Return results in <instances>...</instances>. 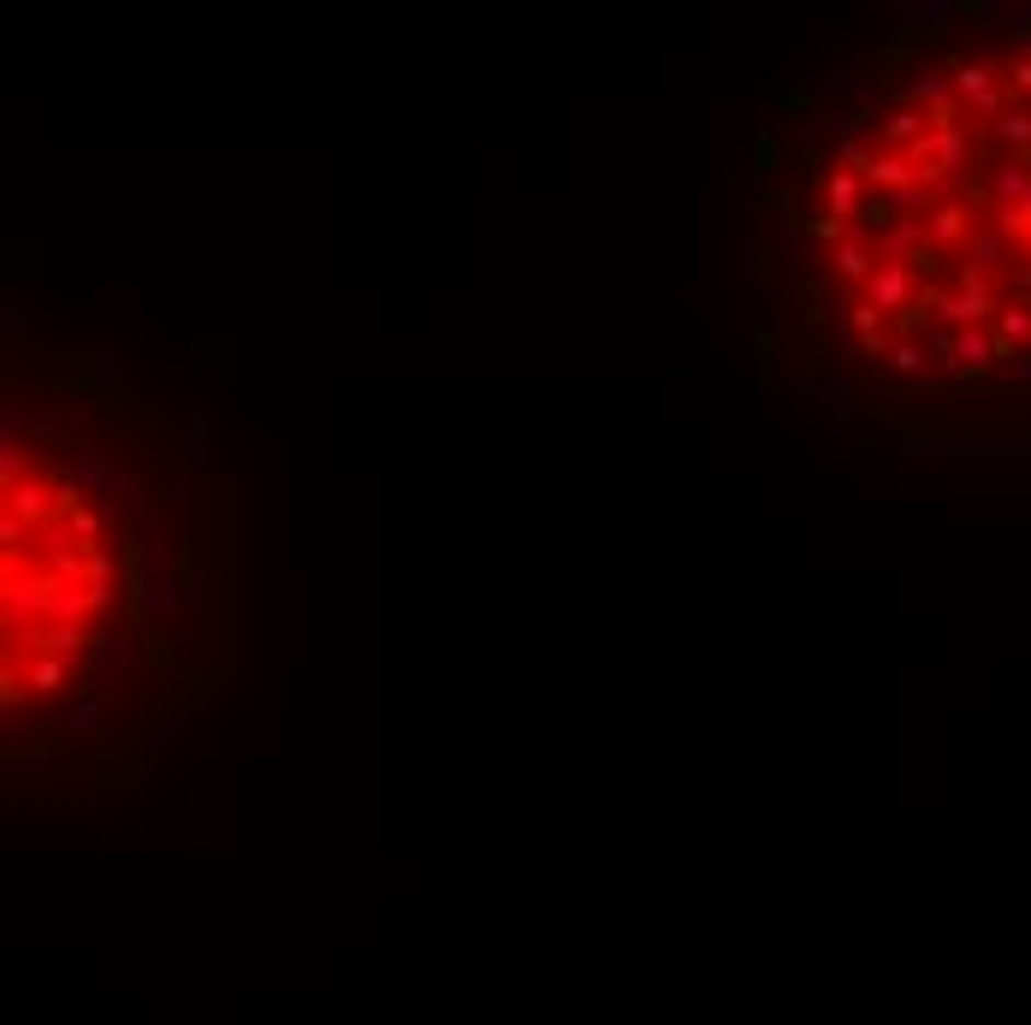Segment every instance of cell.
Here are the masks:
<instances>
[{"mask_svg": "<svg viewBox=\"0 0 1031 1025\" xmlns=\"http://www.w3.org/2000/svg\"><path fill=\"white\" fill-rule=\"evenodd\" d=\"M66 522H71V534H78V546H83V551L101 546V504H78Z\"/></svg>", "mask_w": 1031, "mask_h": 1025, "instance_id": "obj_21", "label": "cell"}, {"mask_svg": "<svg viewBox=\"0 0 1031 1025\" xmlns=\"http://www.w3.org/2000/svg\"><path fill=\"white\" fill-rule=\"evenodd\" d=\"M1008 374H1013V379H1026V386H1031V350H1020V356L1008 362Z\"/></svg>", "mask_w": 1031, "mask_h": 1025, "instance_id": "obj_27", "label": "cell"}, {"mask_svg": "<svg viewBox=\"0 0 1031 1025\" xmlns=\"http://www.w3.org/2000/svg\"><path fill=\"white\" fill-rule=\"evenodd\" d=\"M902 12L913 19V36H919V42L949 36V19H961V7H949V0H907Z\"/></svg>", "mask_w": 1031, "mask_h": 1025, "instance_id": "obj_11", "label": "cell"}, {"mask_svg": "<svg viewBox=\"0 0 1031 1025\" xmlns=\"http://www.w3.org/2000/svg\"><path fill=\"white\" fill-rule=\"evenodd\" d=\"M925 243H931L925 219H895V226H883V231H878V261H913Z\"/></svg>", "mask_w": 1031, "mask_h": 1025, "instance_id": "obj_9", "label": "cell"}, {"mask_svg": "<svg viewBox=\"0 0 1031 1025\" xmlns=\"http://www.w3.org/2000/svg\"><path fill=\"white\" fill-rule=\"evenodd\" d=\"M142 640H149V647H142V658H149L154 670H172V664H179V647H172V635H167V628H149Z\"/></svg>", "mask_w": 1031, "mask_h": 1025, "instance_id": "obj_23", "label": "cell"}, {"mask_svg": "<svg viewBox=\"0 0 1031 1025\" xmlns=\"http://www.w3.org/2000/svg\"><path fill=\"white\" fill-rule=\"evenodd\" d=\"M984 184H990V214L996 208H1026V202H1031V167H1026L1020 155L996 160V167L984 172Z\"/></svg>", "mask_w": 1031, "mask_h": 1025, "instance_id": "obj_5", "label": "cell"}, {"mask_svg": "<svg viewBox=\"0 0 1031 1025\" xmlns=\"http://www.w3.org/2000/svg\"><path fill=\"white\" fill-rule=\"evenodd\" d=\"M83 676H90V670L71 664V658H60V652H31L24 658V687H31V694H60V687L83 682Z\"/></svg>", "mask_w": 1031, "mask_h": 1025, "instance_id": "obj_6", "label": "cell"}, {"mask_svg": "<svg viewBox=\"0 0 1031 1025\" xmlns=\"http://www.w3.org/2000/svg\"><path fill=\"white\" fill-rule=\"evenodd\" d=\"M866 184L890 196V190H902V184H919V172H913V160H907V155H895V149H878V160H871V167H866Z\"/></svg>", "mask_w": 1031, "mask_h": 1025, "instance_id": "obj_13", "label": "cell"}, {"mask_svg": "<svg viewBox=\"0 0 1031 1025\" xmlns=\"http://www.w3.org/2000/svg\"><path fill=\"white\" fill-rule=\"evenodd\" d=\"M925 137H931V119H925L919 107H907V101L878 119V143H883V149H895V155H907L913 143H925Z\"/></svg>", "mask_w": 1031, "mask_h": 1025, "instance_id": "obj_7", "label": "cell"}, {"mask_svg": "<svg viewBox=\"0 0 1031 1025\" xmlns=\"http://www.w3.org/2000/svg\"><path fill=\"white\" fill-rule=\"evenodd\" d=\"M71 480H78L83 492H95V498L119 492V468L101 457V451H90V445H83V451H78V463H71Z\"/></svg>", "mask_w": 1031, "mask_h": 1025, "instance_id": "obj_10", "label": "cell"}, {"mask_svg": "<svg viewBox=\"0 0 1031 1025\" xmlns=\"http://www.w3.org/2000/svg\"><path fill=\"white\" fill-rule=\"evenodd\" d=\"M990 137H996V143H1008L1013 155H1031V113H1026V101H1020L1013 113H1001V119L990 125Z\"/></svg>", "mask_w": 1031, "mask_h": 1025, "instance_id": "obj_18", "label": "cell"}, {"mask_svg": "<svg viewBox=\"0 0 1031 1025\" xmlns=\"http://www.w3.org/2000/svg\"><path fill=\"white\" fill-rule=\"evenodd\" d=\"M925 231H931L937 249L966 243V238H972V208H961V202H937V214L925 219Z\"/></svg>", "mask_w": 1031, "mask_h": 1025, "instance_id": "obj_12", "label": "cell"}, {"mask_svg": "<svg viewBox=\"0 0 1031 1025\" xmlns=\"http://www.w3.org/2000/svg\"><path fill=\"white\" fill-rule=\"evenodd\" d=\"M7 510L19 522H31V528H42V522H54L60 516V492H54V480H19V487H7Z\"/></svg>", "mask_w": 1031, "mask_h": 1025, "instance_id": "obj_4", "label": "cell"}, {"mask_svg": "<svg viewBox=\"0 0 1031 1025\" xmlns=\"http://www.w3.org/2000/svg\"><path fill=\"white\" fill-rule=\"evenodd\" d=\"M1008 90L1020 95V101L1031 95V60H1013V66H1008Z\"/></svg>", "mask_w": 1031, "mask_h": 1025, "instance_id": "obj_26", "label": "cell"}, {"mask_svg": "<svg viewBox=\"0 0 1031 1025\" xmlns=\"http://www.w3.org/2000/svg\"><path fill=\"white\" fill-rule=\"evenodd\" d=\"M878 196H883V190H878ZM883 202H890L895 219H931L937 214V190L931 184H902V190H890Z\"/></svg>", "mask_w": 1031, "mask_h": 1025, "instance_id": "obj_14", "label": "cell"}, {"mask_svg": "<svg viewBox=\"0 0 1031 1025\" xmlns=\"http://www.w3.org/2000/svg\"><path fill=\"white\" fill-rule=\"evenodd\" d=\"M125 664V647H119V640H113V635H101L95 640V652H90V676H83V682H90V687H101V682H107L113 676V670H119Z\"/></svg>", "mask_w": 1031, "mask_h": 1025, "instance_id": "obj_19", "label": "cell"}, {"mask_svg": "<svg viewBox=\"0 0 1031 1025\" xmlns=\"http://www.w3.org/2000/svg\"><path fill=\"white\" fill-rule=\"evenodd\" d=\"M95 729H101V694L83 682L78 687V706L60 717V736H95Z\"/></svg>", "mask_w": 1031, "mask_h": 1025, "instance_id": "obj_15", "label": "cell"}, {"mask_svg": "<svg viewBox=\"0 0 1031 1025\" xmlns=\"http://www.w3.org/2000/svg\"><path fill=\"white\" fill-rule=\"evenodd\" d=\"M961 19L972 24V31H1001L1008 7H996V0H966V7H961Z\"/></svg>", "mask_w": 1031, "mask_h": 1025, "instance_id": "obj_22", "label": "cell"}, {"mask_svg": "<svg viewBox=\"0 0 1031 1025\" xmlns=\"http://www.w3.org/2000/svg\"><path fill=\"white\" fill-rule=\"evenodd\" d=\"M841 320H848V327L860 332V339H866V332H883V315L871 309L866 297H848V309H841Z\"/></svg>", "mask_w": 1031, "mask_h": 1025, "instance_id": "obj_24", "label": "cell"}, {"mask_svg": "<svg viewBox=\"0 0 1031 1025\" xmlns=\"http://www.w3.org/2000/svg\"><path fill=\"white\" fill-rule=\"evenodd\" d=\"M907 267H913V280H925V285H931V280H937V267H942V249H937V243H925L919 255L907 261Z\"/></svg>", "mask_w": 1031, "mask_h": 1025, "instance_id": "obj_25", "label": "cell"}, {"mask_svg": "<svg viewBox=\"0 0 1031 1025\" xmlns=\"http://www.w3.org/2000/svg\"><path fill=\"white\" fill-rule=\"evenodd\" d=\"M949 78H954V95H961V107L996 90V66H984V60H961V66L949 71Z\"/></svg>", "mask_w": 1031, "mask_h": 1025, "instance_id": "obj_17", "label": "cell"}, {"mask_svg": "<svg viewBox=\"0 0 1031 1025\" xmlns=\"http://www.w3.org/2000/svg\"><path fill=\"white\" fill-rule=\"evenodd\" d=\"M0 611H7V640H19V628L36 635V617H48V576H7Z\"/></svg>", "mask_w": 1031, "mask_h": 1025, "instance_id": "obj_1", "label": "cell"}, {"mask_svg": "<svg viewBox=\"0 0 1031 1025\" xmlns=\"http://www.w3.org/2000/svg\"><path fill=\"white\" fill-rule=\"evenodd\" d=\"M818 196H824V208H830L836 219H860V208L871 202V184L860 179V172H848V167H836L830 155L818 160Z\"/></svg>", "mask_w": 1031, "mask_h": 1025, "instance_id": "obj_3", "label": "cell"}, {"mask_svg": "<svg viewBox=\"0 0 1031 1025\" xmlns=\"http://www.w3.org/2000/svg\"><path fill=\"white\" fill-rule=\"evenodd\" d=\"M1008 255H1013V243L1001 238L996 226H984V231L972 226V238L961 243V267H966V273H978V280H990V273H996Z\"/></svg>", "mask_w": 1031, "mask_h": 1025, "instance_id": "obj_8", "label": "cell"}, {"mask_svg": "<svg viewBox=\"0 0 1031 1025\" xmlns=\"http://www.w3.org/2000/svg\"><path fill=\"white\" fill-rule=\"evenodd\" d=\"M919 291H925V285L913 280L907 261H878V273L866 280V303H871V309H878L883 320H890V315H907Z\"/></svg>", "mask_w": 1031, "mask_h": 1025, "instance_id": "obj_2", "label": "cell"}, {"mask_svg": "<svg viewBox=\"0 0 1031 1025\" xmlns=\"http://www.w3.org/2000/svg\"><path fill=\"white\" fill-rule=\"evenodd\" d=\"M890 368H895V374H925V368H931V356H925V344H919V339H895Z\"/></svg>", "mask_w": 1031, "mask_h": 1025, "instance_id": "obj_20", "label": "cell"}, {"mask_svg": "<svg viewBox=\"0 0 1031 1025\" xmlns=\"http://www.w3.org/2000/svg\"><path fill=\"white\" fill-rule=\"evenodd\" d=\"M1026 339H1031V309H1020V303H1013V309H1001V315H996V350H1001V362L1020 356L1013 344H1026Z\"/></svg>", "mask_w": 1031, "mask_h": 1025, "instance_id": "obj_16", "label": "cell"}]
</instances>
